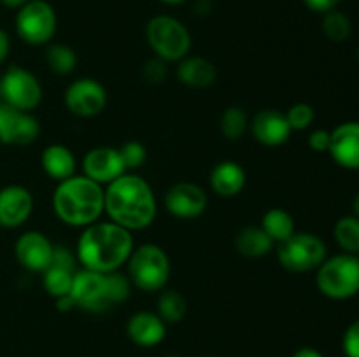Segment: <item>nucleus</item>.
I'll return each instance as SVG.
<instances>
[{"label": "nucleus", "instance_id": "nucleus-1", "mask_svg": "<svg viewBox=\"0 0 359 357\" xmlns=\"http://www.w3.org/2000/svg\"><path fill=\"white\" fill-rule=\"evenodd\" d=\"M105 214L112 223L128 231L146 230L156 217L158 205L153 188L133 172L105 186Z\"/></svg>", "mask_w": 359, "mask_h": 357}, {"label": "nucleus", "instance_id": "nucleus-2", "mask_svg": "<svg viewBox=\"0 0 359 357\" xmlns=\"http://www.w3.org/2000/svg\"><path fill=\"white\" fill-rule=\"evenodd\" d=\"M135 248L132 231L125 230L112 220H97L84 227L77 240V261L91 272H118L128 262Z\"/></svg>", "mask_w": 359, "mask_h": 357}, {"label": "nucleus", "instance_id": "nucleus-3", "mask_svg": "<svg viewBox=\"0 0 359 357\" xmlns=\"http://www.w3.org/2000/svg\"><path fill=\"white\" fill-rule=\"evenodd\" d=\"M53 210L67 226H90L105 212L104 186L86 175H72L56 186L53 192Z\"/></svg>", "mask_w": 359, "mask_h": 357}, {"label": "nucleus", "instance_id": "nucleus-4", "mask_svg": "<svg viewBox=\"0 0 359 357\" xmlns=\"http://www.w3.org/2000/svg\"><path fill=\"white\" fill-rule=\"evenodd\" d=\"M316 286L328 300L344 301L359 294V255H332L316 270Z\"/></svg>", "mask_w": 359, "mask_h": 357}, {"label": "nucleus", "instance_id": "nucleus-5", "mask_svg": "<svg viewBox=\"0 0 359 357\" xmlns=\"http://www.w3.org/2000/svg\"><path fill=\"white\" fill-rule=\"evenodd\" d=\"M126 268L132 286L146 293L161 290L170 279V259L156 244H142L133 248Z\"/></svg>", "mask_w": 359, "mask_h": 357}, {"label": "nucleus", "instance_id": "nucleus-6", "mask_svg": "<svg viewBox=\"0 0 359 357\" xmlns=\"http://www.w3.org/2000/svg\"><path fill=\"white\" fill-rule=\"evenodd\" d=\"M146 41L156 58L167 62H181L191 51V34L184 23L172 16H154L146 24Z\"/></svg>", "mask_w": 359, "mask_h": 357}, {"label": "nucleus", "instance_id": "nucleus-7", "mask_svg": "<svg viewBox=\"0 0 359 357\" xmlns=\"http://www.w3.org/2000/svg\"><path fill=\"white\" fill-rule=\"evenodd\" d=\"M279 262L293 273H307L318 270L328 258V247L325 240L314 233H297L277 245Z\"/></svg>", "mask_w": 359, "mask_h": 357}, {"label": "nucleus", "instance_id": "nucleus-8", "mask_svg": "<svg viewBox=\"0 0 359 357\" xmlns=\"http://www.w3.org/2000/svg\"><path fill=\"white\" fill-rule=\"evenodd\" d=\"M58 20L51 4L46 0H28L18 9L16 34L30 46H44L55 37Z\"/></svg>", "mask_w": 359, "mask_h": 357}, {"label": "nucleus", "instance_id": "nucleus-9", "mask_svg": "<svg viewBox=\"0 0 359 357\" xmlns=\"http://www.w3.org/2000/svg\"><path fill=\"white\" fill-rule=\"evenodd\" d=\"M0 97L11 107L32 112L42 102V84L30 70L11 65L0 77Z\"/></svg>", "mask_w": 359, "mask_h": 357}, {"label": "nucleus", "instance_id": "nucleus-10", "mask_svg": "<svg viewBox=\"0 0 359 357\" xmlns=\"http://www.w3.org/2000/svg\"><path fill=\"white\" fill-rule=\"evenodd\" d=\"M70 298L76 303V308L95 312V314H100V312L114 307L111 296H109L107 273L91 272L86 268L77 270L74 275Z\"/></svg>", "mask_w": 359, "mask_h": 357}, {"label": "nucleus", "instance_id": "nucleus-11", "mask_svg": "<svg viewBox=\"0 0 359 357\" xmlns=\"http://www.w3.org/2000/svg\"><path fill=\"white\" fill-rule=\"evenodd\" d=\"M107 90L91 77H81L65 90V105L77 118H95L107 107Z\"/></svg>", "mask_w": 359, "mask_h": 357}, {"label": "nucleus", "instance_id": "nucleus-12", "mask_svg": "<svg viewBox=\"0 0 359 357\" xmlns=\"http://www.w3.org/2000/svg\"><path fill=\"white\" fill-rule=\"evenodd\" d=\"M41 122L32 112L0 104V144L28 146L37 140Z\"/></svg>", "mask_w": 359, "mask_h": 357}, {"label": "nucleus", "instance_id": "nucleus-13", "mask_svg": "<svg viewBox=\"0 0 359 357\" xmlns=\"http://www.w3.org/2000/svg\"><path fill=\"white\" fill-rule=\"evenodd\" d=\"M207 192L195 182H175L165 192V206L177 219H196L207 210Z\"/></svg>", "mask_w": 359, "mask_h": 357}, {"label": "nucleus", "instance_id": "nucleus-14", "mask_svg": "<svg viewBox=\"0 0 359 357\" xmlns=\"http://www.w3.org/2000/svg\"><path fill=\"white\" fill-rule=\"evenodd\" d=\"M55 245L41 231H25L14 244L18 262L28 272H46L53 261Z\"/></svg>", "mask_w": 359, "mask_h": 357}, {"label": "nucleus", "instance_id": "nucleus-15", "mask_svg": "<svg viewBox=\"0 0 359 357\" xmlns=\"http://www.w3.org/2000/svg\"><path fill=\"white\" fill-rule=\"evenodd\" d=\"M126 174L125 164L119 156L118 147L100 146L88 150L83 158V175L100 186L111 184L118 177Z\"/></svg>", "mask_w": 359, "mask_h": 357}, {"label": "nucleus", "instance_id": "nucleus-16", "mask_svg": "<svg viewBox=\"0 0 359 357\" xmlns=\"http://www.w3.org/2000/svg\"><path fill=\"white\" fill-rule=\"evenodd\" d=\"M34 210V196L30 189L11 184L0 189V226L7 230L20 227L30 219Z\"/></svg>", "mask_w": 359, "mask_h": 357}, {"label": "nucleus", "instance_id": "nucleus-17", "mask_svg": "<svg viewBox=\"0 0 359 357\" xmlns=\"http://www.w3.org/2000/svg\"><path fill=\"white\" fill-rule=\"evenodd\" d=\"M249 130H251L252 136L266 147L283 146L293 133L286 114L277 108H263V111L256 112L255 118L249 122Z\"/></svg>", "mask_w": 359, "mask_h": 357}, {"label": "nucleus", "instance_id": "nucleus-18", "mask_svg": "<svg viewBox=\"0 0 359 357\" xmlns=\"http://www.w3.org/2000/svg\"><path fill=\"white\" fill-rule=\"evenodd\" d=\"M330 156L346 170H359V121H346L333 128Z\"/></svg>", "mask_w": 359, "mask_h": 357}, {"label": "nucleus", "instance_id": "nucleus-19", "mask_svg": "<svg viewBox=\"0 0 359 357\" xmlns=\"http://www.w3.org/2000/svg\"><path fill=\"white\" fill-rule=\"evenodd\" d=\"M128 338L139 346H156L167 336V324L156 312H137L126 324Z\"/></svg>", "mask_w": 359, "mask_h": 357}, {"label": "nucleus", "instance_id": "nucleus-20", "mask_svg": "<svg viewBox=\"0 0 359 357\" xmlns=\"http://www.w3.org/2000/svg\"><path fill=\"white\" fill-rule=\"evenodd\" d=\"M248 184V175L237 161H219L210 172V188L217 196L233 198L241 195Z\"/></svg>", "mask_w": 359, "mask_h": 357}, {"label": "nucleus", "instance_id": "nucleus-21", "mask_svg": "<svg viewBox=\"0 0 359 357\" xmlns=\"http://www.w3.org/2000/svg\"><path fill=\"white\" fill-rule=\"evenodd\" d=\"M41 164L44 174L51 181L62 182L76 175L77 161L72 150L63 144H51L41 154Z\"/></svg>", "mask_w": 359, "mask_h": 357}, {"label": "nucleus", "instance_id": "nucleus-22", "mask_svg": "<svg viewBox=\"0 0 359 357\" xmlns=\"http://www.w3.org/2000/svg\"><path fill=\"white\" fill-rule=\"evenodd\" d=\"M217 77V69L210 59L202 56H186L179 62L177 79L184 86L203 90V88L212 86Z\"/></svg>", "mask_w": 359, "mask_h": 357}, {"label": "nucleus", "instance_id": "nucleus-23", "mask_svg": "<svg viewBox=\"0 0 359 357\" xmlns=\"http://www.w3.org/2000/svg\"><path fill=\"white\" fill-rule=\"evenodd\" d=\"M276 247L272 238L263 231L262 226H245L235 234V248L244 258H263Z\"/></svg>", "mask_w": 359, "mask_h": 357}, {"label": "nucleus", "instance_id": "nucleus-24", "mask_svg": "<svg viewBox=\"0 0 359 357\" xmlns=\"http://www.w3.org/2000/svg\"><path fill=\"white\" fill-rule=\"evenodd\" d=\"M266 234L273 240V244L279 245L280 241L287 240L291 234L294 233V219L287 210L273 206V209L266 210L262 217V224Z\"/></svg>", "mask_w": 359, "mask_h": 357}, {"label": "nucleus", "instance_id": "nucleus-25", "mask_svg": "<svg viewBox=\"0 0 359 357\" xmlns=\"http://www.w3.org/2000/svg\"><path fill=\"white\" fill-rule=\"evenodd\" d=\"M77 270L67 268V266L60 265H49V268L46 272H42V286L44 290L51 298L58 300V298L69 296L70 289H72L74 275H76Z\"/></svg>", "mask_w": 359, "mask_h": 357}, {"label": "nucleus", "instance_id": "nucleus-26", "mask_svg": "<svg viewBox=\"0 0 359 357\" xmlns=\"http://www.w3.org/2000/svg\"><path fill=\"white\" fill-rule=\"evenodd\" d=\"M333 237L342 252L359 255V219L356 216L351 214L340 217L333 227Z\"/></svg>", "mask_w": 359, "mask_h": 357}, {"label": "nucleus", "instance_id": "nucleus-27", "mask_svg": "<svg viewBox=\"0 0 359 357\" xmlns=\"http://www.w3.org/2000/svg\"><path fill=\"white\" fill-rule=\"evenodd\" d=\"M186 312H188V303H186L184 296L177 290L167 289L158 298L156 314L160 315L165 324H177L184 318Z\"/></svg>", "mask_w": 359, "mask_h": 357}, {"label": "nucleus", "instance_id": "nucleus-28", "mask_svg": "<svg viewBox=\"0 0 359 357\" xmlns=\"http://www.w3.org/2000/svg\"><path fill=\"white\" fill-rule=\"evenodd\" d=\"M46 65L58 76H69L77 66V55L67 44H49L46 49Z\"/></svg>", "mask_w": 359, "mask_h": 357}, {"label": "nucleus", "instance_id": "nucleus-29", "mask_svg": "<svg viewBox=\"0 0 359 357\" xmlns=\"http://www.w3.org/2000/svg\"><path fill=\"white\" fill-rule=\"evenodd\" d=\"M249 118L248 112L238 105H231L221 114L219 130L224 139L228 140H241L249 130Z\"/></svg>", "mask_w": 359, "mask_h": 357}, {"label": "nucleus", "instance_id": "nucleus-30", "mask_svg": "<svg viewBox=\"0 0 359 357\" xmlns=\"http://www.w3.org/2000/svg\"><path fill=\"white\" fill-rule=\"evenodd\" d=\"M351 31H353V24H351V20L340 10L333 9L330 13L325 14L323 18V34L328 41L337 42H346L347 38L351 37Z\"/></svg>", "mask_w": 359, "mask_h": 357}, {"label": "nucleus", "instance_id": "nucleus-31", "mask_svg": "<svg viewBox=\"0 0 359 357\" xmlns=\"http://www.w3.org/2000/svg\"><path fill=\"white\" fill-rule=\"evenodd\" d=\"M284 114H286V119L293 132H304V130L311 128L316 119L314 107L311 104H305V102L293 104Z\"/></svg>", "mask_w": 359, "mask_h": 357}, {"label": "nucleus", "instance_id": "nucleus-32", "mask_svg": "<svg viewBox=\"0 0 359 357\" xmlns=\"http://www.w3.org/2000/svg\"><path fill=\"white\" fill-rule=\"evenodd\" d=\"M118 150L126 172L137 170V168L144 167V163L147 161V149L144 147V144L137 142V140H128L121 147H118Z\"/></svg>", "mask_w": 359, "mask_h": 357}, {"label": "nucleus", "instance_id": "nucleus-33", "mask_svg": "<svg viewBox=\"0 0 359 357\" xmlns=\"http://www.w3.org/2000/svg\"><path fill=\"white\" fill-rule=\"evenodd\" d=\"M342 349L346 357H359V318L349 324L344 332Z\"/></svg>", "mask_w": 359, "mask_h": 357}, {"label": "nucleus", "instance_id": "nucleus-34", "mask_svg": "<svg viewBox=\"0 0 359 357\" xmlns=\"http://www.w3.org/2000/svg\"><path fill=\"white\" fill-rule=\"evenodd\" d=\"M142 76H144V79L151 84L163 83L165 77H167V65H165L163 59H160V58L149 59V62L144 65Z\"/></svg>", "mask_w": 359, "mask_h": 357}, {"label": "nucleus", "instance_id": "nucleus-35", "mask_svg": "<svg viewBox=\"0 0 359 357\" xmlns=\"http://www.w3.org/2000/svg\"><path fill=\"white\" fill-rule=\"evenodd\" d=\"M330 140H332V133L328 130H314L309 135V147L314 153H328Z\"/></svg>", "mask_w": 359, "mask_h": 357}, {"label": "nucleus", "instance_id": "nucleus-36", "mask_svg": "<svg viewBox=\"0 0 359 357\" xmlns=\"http://www.w3.org/2000/svg\"><path fill=\"white\" fill-rule=\"evenodd\" d=\"M304 2L305 6H307L311 10H314V13L326 14L330 13V10L337 9L340 0H304Z\"/></svg>", "mask_w": 359, "mask_h": 357}, {"label": "nucleus", "instance_id": "nucleus-37", "mask_svg": "<svg viewBox=\"0 0 359 357\" xmlns=\"http://www.w3.org/2000/svg\"><path fill=\"white\" fill-rule=\"evenodd\" d=\"M9 51H11L9 34H7L4 28H0V65H2V63L7 59V56H9Z\"/></svg>", "mask_w": 359, "mask_h": 357}, {"label": "nucleus", "instance_id": "nucleus-38", "mask_svg": "<svg viewBox=\"0 0 359 357\" xmlns=\"http://www.w3.org/2000/svg\"><path fill=\"white\" fill-rule=\"evenodd\" d=\"M56 308H58L60 312H70L76 308V303H74V300L70 298V294H69V296H63V298H58V300H56Z\"/></svg>", "mask_w": 359, "mask_h": 357}, {"label": "nucleus", "instance_id": "nucleus-39", "mask_svg": "<svg viewBox=\"0 0 359 357\" xmlns=\"http://www.w3.org/2000/svg\"><path fill=\"white\" fill-rule=\"evenodd\" d=\"M293 357H325L318 349H312V346H302L297 352L293 354Z\"/></svg>", "mask_w": 359, "mask_h": 357}, {"label": "nucleus", "instance_id": "nucleus-40", "mask_svg": "<svg viewBox=\"0 0 359 357\" xmlns=\"http://www.w3.org/2000/svg\"><path fill=\"white\" fill-rule=\"evenodd\" d=\"M6 7H11V9H20L21 6L28 2V0H0Z\"/></svg>", "mask_w": 359, "mask_h": 357}, {"label": "nucleus", "instance_id": "nucleus-41", "mask_svg": "<svg viewBox=\"0 0 359 357\" xmlns=\"http://www.w3.org/2000/svg\"><path fill=\"white\" fill-rule=\"evenodd\" d=\"M353 216H356L359 219V192L353 198Z\"/></svg>", "mask_w": 359, "mask_h": 357}, {"label": "nucleus", "instance_id": "nucleus-42", "mask_svg": "<svg viewBox=\"0 0 359 357\" xmlns=\"http://www.w3.org/2000/svg\"><path fill=\"white\" fill-rule=\"evenodd\" d=\"M165 4H170V6H177V4H184L186 0H161Z\"/></svg>", "mask_w": 359, "mask_h": 357}, {"label": "nucleus", "instance_id": "nucleus-43", "mask_svg": "<svg viewBox=\"0 0 359 357\" xmlns=\"http://www.w3.org/2000/svg\"><path fill=\"white\" fill-rule=\"evenodd\" d=\"M356 56H358V62H359V48H358V52H356Z\"/></svg>", "mask_w": 359, "mask_h": 357}, {"label": "nucleus", "instance_id": "nucleus-44", "mask_svg": "<svg viewBox=\"0 0 359 357\" xmlns=\"http://www.w3.org/2000/svg\"><path fill=\"white\" fill-rule=\"evenodd\" d=\"M165 357H179V356H165Z\"/></svg>", "mask_w": 359, "mask_h": 357}, {"label": "nucleus", "instance_id": "nucleus-45", "mask_svg": "<svg viewBox=\"0 0 359 357\" xmlns=\"http://www.w3.org/2000/svg\"><path fill=\"white\" fill-rule=\"evenodd\" d=\"M202 357H209V356H202Z\"/></svg>", "mask_w": 359, "mask_h": 357}]
</instances>
